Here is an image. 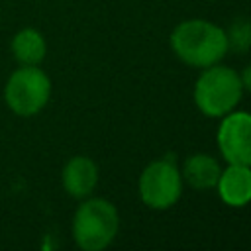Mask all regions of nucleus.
Returning a JSON list of instances; mask_svg holds the SVG:
<instances>
[{
	"label": "nucleus",
	"instance_id": "obj_2",
	"mask_svg": "<svg viewBox=\"0 0 251 251\" xmlns=\"http://www.w3.org/2000/svg\"><path fill=\"white\" fill-rule=\"evenodd\" d=\"M243 94L239 75L231 67L212 65L202 71L194 84V104L208 118H222L235 110Z\"/></svg>",
	"mask_w": 251,
	"mask_h": 251
},
{
	"label": "nucleus",
	"instance_id": "obj_5",
	"mask_svg": "<svg viewBox=\"0 0 251 251\" xmlns=\"http://www.w3.org/2000/svg\"><path fill=\"white\" fill-rule=\"evenodd\" d=\"M182 192V176L173 159L149 163L139 176L141 202L153 210H167L176 204Z\"/></svg>",
	"mask_w": 251,
	"mask_h": 251
},
{
	"label": "nucleus",
	"instance_id": "obj_11",
	"mask_svg": "<svg viewBox=\"0 0 251 251\" xmlns=\"http://www.w3.org/2000/svg\"><path fill=\"white\" fill-rule=\"evenodd\" d=\"M227 43L229 47L233 45V49H247L251 45V24L249 22H237L231 25V33L227 35Z\"/></svg>",
	"mask_w": 251,
	"mask_h": 251
},
{
	"label": "nucleus",
	"instance_id": "obj_4",
	"mask_svg": "<svg viewBox=\"0 0 251 251\" xmlns=\"http://www.w3.org/2000/svg\"><path fill=\"white\" fill-rule=\"evenodd\" d=\"M49 96L51 80L39 65H20L4 86V100L8 108L24 118L39 114L49 102Z\"/></svg>",
	"mask_w": 251,
	"mask_h": 251
},
{
	"label": "nucleus",
	"instance_id": "obj_10",
	"mask_svg": "<svg viewBox=\"0 0 251 251\" xmlns=\"http://www.w3.org/2000/svg\"><path fill=\"white\" fill-rule=\"evenodd\" d=\"M47 53L43 35L33 27L20 29L12 39V55L20 65H39Z\"/></svg>",
	"mask_w": 251,
	"mask_h": 251
},
{
	"label": "nucleus",
	"instance_id": "obj_6",
	"mask_svg": "<svg viewBox=\"0 0 251 251\" xmlns=\"http://www.w3.org/2000/svg\"><path fill=\"white\" fill-rule=\"evenodd\" d=\"M218 149L231 165L251 167V114L229 112L218 127Z\"/></svg>",
	"mask_w": 251,
	"mask_h": 251
},
{
	"label": "nucleus",
	"instance_id": "obj_9",
	"mask_svg": "<svg viewBox=\"0 0 251 251\" xmlns=\"http://www.w3.org/2000/svg\"><path fill=\"white\" fill-rule=\"evenodd\" d=\"M220 163L206 153H194L186 159L180 176L182 182H186L190 188L194 190H208V188H216V182L220 178Z\"/></svg>",
	"mask_w": 251,
	"mask_h": 251
},
{
	"label": "nucleus",
	"instance_id": "obj_1",
	"mask_svg": "<svg viewBox=\"0 0 251 251\" xmlns=\"http://www.w3.org/2000/svg\"><path fill=\"white\" fill-rule=\"evenodd\" d=\"M171 47L182 63L206 69L224 59L229 43L220 25L206 20H186L173 29Z\"/></svg>",
	"mask_w": 251,
	"mask_h": 251
},
{
	"label": "nucleus",
	"instance_id": "obj_12",
	"mask_svg": "<svg viewBox=\"0 0 251 251\" xmlns=\"http://www.w3.org/2000/svg\"><path fill=\"white\" fill-rule=\"evenodd\" d=\"M239 80H241V86H243V90H249V92H251V65H247V67L241 71V75H239Z\"/></svg>",
	"mask_w": 251,
	"mask_h": 251
},
{
	"label": "nucleus",
	"instance_id": "obj_8",
	"mask_svg": "<svg viewBox=\"0 0 251 251\" xmlns=\"http://www.w3.org/2000/svg\"><path fill=\"white\" fill-rule=\"evenodd\" d=\"M63 188L73 198H86L98 182V167L90 157L76 155L63 167Z\"/></svg>",
	"mask_w": 251,
	"mask_h": 251
},
{
	"label": "nucleus",
	"instance_id": "obj_3",
	"mask_svg": "<svg viewBox=\"0 0 251 251\" xmlns=\"http://www.w3.org/2000/svg\"><path fill=\"white\" fill-rule=\"evenodd\" d=\"M120 227L118 210L104 198L84 200L73 218L75 243L84 251H102L108 247Z\"/></svg>",
	"mask_w": 251,
	"mask_h": 251
},
{
	"label": "nucleus",
	"instance_id": "obj_7",
	"mask_svg": "<svg viewBox=\"0 0 251 251\" xmlns=\"http://www.w3.org/2000/svg\"><path fill=\"white\" fill-rule=\"evenodd\" d=\"M216 188L224 204L231 208L247 206L251 202V167L227 163V167L220 173Z\"/></svg>",
	"mask_w": 251,
	"mask_h": 251
}]
</instances>
